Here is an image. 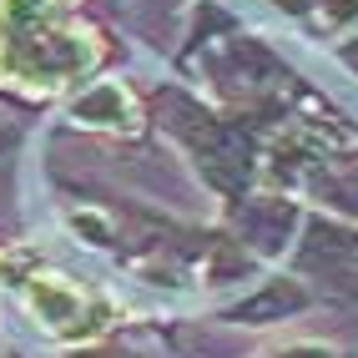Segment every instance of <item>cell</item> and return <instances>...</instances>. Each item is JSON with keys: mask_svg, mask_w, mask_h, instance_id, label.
I'll return each instance as SVG.
<instances>
[{"mask_svg": "<svg viewBox=\"0 0 358 358\" xmlns=\"http://www.w3.org/2000/svg\"><path fill=\"white\" fill-rule=\"evenodd\" d=\"M76 116L86 127H122V131H131L136 127V101H131V91L122 81H101V86H91L76 101Z\"/></svg>", "mask_w": 358, "mask_h": 358, "instance_id": "obj_1", "label": "cell"}, {"mask_svg": "<svg viewBox=\"0 0 358 358\" xmlns=\"http://www.w3.org/2000/svg\"><path fill=\"white\" fill-rule=\"evenodd\" d=\"M31 308L61 333H76V318H81V288H71L66 278L56 273H45L31 282Z\"/></svg>", "mask_w": 358, "mask_h": 358, "instance_id": "obj_2", "label": "cell"}]
</instances>
